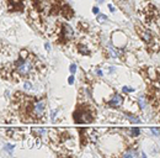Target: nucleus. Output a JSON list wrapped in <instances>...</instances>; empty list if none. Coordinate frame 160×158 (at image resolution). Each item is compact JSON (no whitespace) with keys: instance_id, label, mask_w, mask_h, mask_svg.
Segmentation results:
<instances>
[{"instance_id":"a211bd4d","label":"nucleus","mask_w":160,"mask_h":158,"mask_svg":"<svg viewBox=\"0 0 160 158\" xmlns=\"http://www.w3.org/2000/svg\"><path fill=\"white\" fill-rule=\"evenodd\" d=\"M139 132H141V131H139L138 128H133V130H132V135H133V136H138Z\"/></svg>"},{"instance_id":"423d86ee","label":"nucleus","mask_w":160,"mask_h":158,"mask_svg":"<svg viewBox=\"0 0 160 158\" xmlns=\"http://www.w3.org/2000/svg\"><path fill=\"white\" fill-rule=\"evenodd\" d=\"M74 36V30L69 26V25H63L62 27V37L63 40H65V41H68V40H71Z\"/></svg>"},{"instance_id":"9d476101","label":"nucleus","mask_w":160,"mask_h":158,"mask_svg":"<svg viewBox=\"0 0 160 158\" xmlns=\"http://www.w3.org/2000/svg\"><path fill=\"white\" fill-rule=\"evenodd\" d=\"M4 148H5V151H6L9 154H12V152H14V148H15V147H14L12 145H9V143H8V145H5V146H4Z\"/></svg>"},{"instance_id":"f03ea898","label":"nucleus","mask_w":160,"mask_h":158,"mask_svg":"<svg viewBox=\"0 0 160 158\" xmlns=\"http://www.w3.org/2000/svg\"><path fill=\"white\" fill-rule=\"evenodd\" d=\"M15 69H16V72L20 74V75H28L31 72H32V69H33V67H32V62L31 61H26V59H18V61L15 63Z\"/></svg>"},{"instance_id":"dca6fc26","label":"nucleus","mask_w":160,"mask_h":158,"mask_svg":"<svg viewBox=\"0 0 160 158\" xmlns=\"http://www.w3.org/2000/svg\"><path fill=\"white\" fill-rule=\"evenodd\" d=\"M123 91L124 93H132V91H134V89L131 87H123Z\"/></svg>"},{"instance_id":"20e7f679","label":"nucleus","mask_w":160,"mask_h":158,"mask_svg":"<svg viewBox=\"0 0 160 158\" xmlns=\"http://www.w3.org/2000/svg\"><path fill=\"white\" fill-rule=\"evenodd\" d=\"M44 109H46V104L43 100H39V101H36L32 106V112H33V116L35 117H41L43 114H44Z\"/></svg>"},{"instance_id":"a878e982","label":"nucleus","mask_w":160,"mask_h":158,"mask_svg":"<svg viewBox=\"0 0 160 158\" xmlns=\"http://www.w3.org/2000/svg\"><path fill=\"white\" fill-rule=\"evenodd\" d=\"M108 8H110V10H111V11H112V12H113V11H115V8H113V6H112V5H108Z\"/></svg>"},{"instance_id":"ddd939ff","label":"nucleus","mask_w":160,"mask_h":158,"mask_svg":"<svg viewBox=\"0 0 160 158\" xmlns=\"http://www.w3.org/2000/svg\"><path fill=\"white\" fill-rule=\"evenodd\" d=\"M124 157H131V156H137V152H134V151H129V152H126L124 154H123Z\"/></svg>"},{"instance_id":"4468645a","label":"nucleus","mask_w":160,"mask_h":158,"mask_svg":"<svg viewBox=\"0 0 160 158\" xmlns=\"http://www.w3.org/2000/svg\"><path fill=\"white\" fill-rule=\"evenodd\" d=\"M20 56H21V58H22V59H27L28 52H27V51H22L21 53H20Z\"/></svg>"},{"instance_id":"1a4fd4ad","label":"nucleus","mask_w":160,"mask_h":158,"mask_svg":"<svg viewBox=\"0 0 160 158\" xmlns=\"http://www.w3.org/2000/svg\"><path fill=\"white\" fill-rule=\"evenodd\" d=\"M126 116L129 118V121L132 122V124H138V122H141V120L137 117V116H134V115H131V114H126Z\"/></svg>"},{"instance_id":"412c9836","label":"nucleus","mask_w":160,"mask_h":158,"mask_svg":"<svg viewBox=\"0 0 160 158\" xmlns=\"http://www.w3.org/2000/svg\"><path fill=\"white\" fill-rule=\"evenodd\" d=\"M150 131H151V133H154V135H156V136H158V135H160V132H159L156 128H150Z\"/></svg>"},{"instance_id":"aec40b11","label":"nucleus","mask_w":160,"mask_h":158,"mask_svg":"<svg viewBox=\"0 0 160 158\" xmlns=\"http://www.w3.org/2000/svg\"><path fill=\"white\" fill-rule=\"evenodd\" d=\"M68 83H69V84H73V83H74V77H73V75H70V77L68 78Z\"/></svg>"},{"instance_id":"393cba45","label":"nucleus","mask_w":160,"mask_h":158,"mask_svg":"<svg viewBox=\"0 0 160 158\" xmlns=\"http://www.w3.org/2000/svg\"><path fill=\"white\" fill-rule=\"evenodd\" d=\"M44 47H46V49H47V51H49V49H51V45H49V43H46V45H44Z\"/></svg>"},{"instance_id":"bb28decb","label":"nucleus","mask_w":160,"mask_h":158,"mask_svg":"<svg viewBox=\"0 0 160 158\" xmlns=\"http://www.w3.org/2000/svg\"><path fill=\"white\" fill-rule=\"evenodd\" d=\"M96 1H97L98 4H101V3H104V0H96Z\"/></svg>"},{"instance_id":"39448f33","label":"nucleus","mask_w":160,"mask_h":158,"mask_svg":"<svg viewBox=\"0 0 160 158\" xmlns=\"http://www.w3.org/2000/svg\"><path fill=\"white\" fill-rule=\"evenodd\" d=\"M123 104V98L119 95V94H115L107 103V105L110 108H118Z\"/></svg>"},{"instance_id":"0eeeda50","label":"nucleus","mask_w":160,"mask_h":158,"mask_svg":"<svg viewBox=\"0 0 160 158\" xmlns=\"http://www.w3.org/2000/svg\"><path fill=\"white\" fill-rule=\"evenodd\" d=\"M145 74H147V77L150 79V80H156V78H158V75H156V70H155V68H148L147 69V72H145Z\"/></svg>"},{"instance_id":"f3484780","label":"nucleus","mask_w":160,"mask_h":158,"mask_svg":"<svg viewBox=\"0 0 160 158\" xmlns=\"http://www.w3.org/2000/svg\"><path fill=\"white\" fill-rule=\"evenodd\" d=\"M76 69H78L76 64H71V66H70V72H71V73H75V72H76Z\"/></svg>"},{"instance_id":"4be33fe9","label":"nucleus","mask_w":160,"mask_h":158,"mask_svg":"<svg viewBox=\"0 0 160 158\" xmlns=\"http://www.w3.org/2000/svg\"><path fill=\"white\" fill-rule=\"evenodd\" d=\"M98 10H100V9H98L97 6H95V8L92 9V12H94V14H98Z\"/></svg>"},{"instance_id":"5701e85b","label":"nucleus","mask_w":160,"mask_h":158,"mask_svg":"<svg viewBox=\"0 0 160 158\" xmlns=\"http://www.w3.org/2000/svg\"><path fill=\"white\" fill-rule=\"evenodd\" d=\"M96 73H97V75H98V77H102V72L100 70V69H96Z\"/></svg>"},{"instance_id":"2eb2a0df","label":"nucleus","mask_w":160,"mask_h":158,"mask_svg":"<svg viewBox=\"0 0 160 158\" xmlns=\"http://www.w3.org/2000/svg\"><path fill=\"white\" fill-rule=\"evenodd\" d=\"M97 20H98V22H104L105 20H107V17L105 16V15H98V17H97Z\"/></svg>"},{"instance_id":"9b49d317","label":"nucleus","mask_w":160,"mask_h":158,"mask_svg":"<svg viewBox=\"0 0 160 158\" xmlns=\"http://www.w3.org/2000/svg\"><path fill=\"white\" fill-rule=\"evenodd\" d=\"M138 103H139V105H141L142 109H144V106H145V99H144V98L141 96V98L138 99Z\"/></svg>"},{"instance_id":"b1692460","label":"nucleus","mask_w":160,"mask_h":158,"mask_svg":"<svg viewBox=\"0 0 160 158\" xmlns=\"http://www.w3.org/2000/svg\"><path fill=\"white\" fill-rule=\"evenodd\" d=\"M55 114H57V110H53V111H52V114H51L52 118H54V117H55Z\"/></svg>"},{"instance_id":"f8f14e48","label":"nucleus","mask_w":160,"mask_h":158,"mask_svg":"<svg viewBox=\"0 0 160 158\" xmlns=\"http://www.w3.org/2000/svg\"><path fill=\"white\" fill-rule=\"evenodd\" d=\"M35 133H36V135H39V136H41V135H46V130H43V128H36V130H35Z\"/></svg>"},{"instance_id":"6ab92c4d","label":"nucleus","mask_w":160,"mask_h":158,"mask_svg":"<svg viewBox=\"0 0 160 158\" xmlns=\"http://www.w3.org/2000/svg\"><path fill=\"white\" fill-rule=\"evenodd\" d=\"M24 87H25V89H27V90H30V89L32 88V84H31V83H27V82H26V83L24 84Z\"/></svg>"},{"instance_id":"f257e3e1","label":"nucleus","mask_w":160,"mask_h":158,"mask_svg":"<svg viewBox=\"0 0 160 158\" xmlns=\"http://www.w3.org/2000/svg\"><path fill=\"white\" fill-rule=\"evenodd\" d=\"M137 32H138L139 36H141V38L143 40V41L148 46H150L153 48V51H158V46H155L154 37H153V35H151V32L149 30H147V29H144L142 26H137Z\"/></svg>"},{"instance_id":"6e6552de","label":"nucleus","mask_w":160,"mask_h":158,"mask_svg":"<svg viewBox=\"0 0 160 158\" xmlns=\"http://www.w3.org/2000/svg\"><path fill=\"white\" fill-rule=\"evenodd\" d=\"M62 14H63L64 17L70 19V17L73 16V10H71L69 6H63V9H62Z\"/></svg>"},{"instance_id":"7ed1b4c3","label":"nucleus","mask_w":160,"mask_h":158,"mask_svg":"<svg viewBox=\"0 0 160 158\" xmlns=\"http://www.w3.org/2000/svg\"><path fill=\"white\" fill-rule=\"evenodd\" d=\"M74 118L78 124H89L92 121V114L88 109H79L74 114Z\"/></svg>"}]
</instances>
